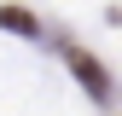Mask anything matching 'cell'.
Masks as SVG:
<instances>
[{
	"instance_id": "obj_1",
	"label": "cell",
	"mask_w": 122,
	"mask_h": 116,
	"mask_svg": "<svg viewBox=\"0 0 122 116\" xmlns=\"http://www.w3.org/2000/svg\"><path fill=\"white\" fill-rule=\"evenodd\" d=\"M58 47H64V58H70V70H76V81H81L87 93L99 99V105H111V93H116V87H111V76H105V64H99L93 52H81L76 41H58Z\"/></svg>"
},
{
	"instance_id": "obj_2",
	"label": "cell",
	"mask_w": 122,
	"mask_h": 116,
	"mask_svg": "<svg viewBox=\"0 0 122 116\" xmlns=\"http://www.w3.org/2000/svg\"><path fill=\"white\" fill-rule=\"evenodd\" d=\"M0 29H12V35H35V18H29L23 6H0Z\"/></svg>"
}]
</instances>
